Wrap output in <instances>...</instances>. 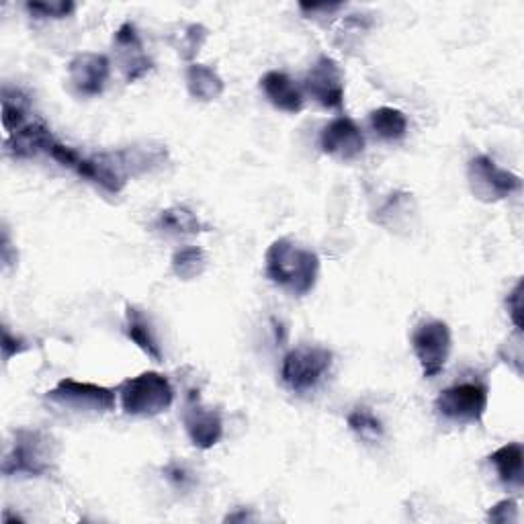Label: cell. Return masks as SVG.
<instances>
[{"label": "cell", "mask_w": 524, "mask_h": 524, "mask_svg": "<svg viewBox=\"0 0 524 524\" xmlns=\"http://www.w3.org/2000/svg\"><path fill=\"white\" fill-rule=\"evenodd\" d=\"M348 426L353 432H357L361 439H381L383 436V424L381 420L369 410V408H355L346 418Z\"/></svg>", "instance_id": "22"}, {"label": "cell", "mask_w": 524, "mask_h": 524, "mask_svg": "<svg viewBox=\"0 0 524 524\" xmlns=\"http://www.w3.org/2000/svg\"><path fill=\"white\" fill-rule=\"evenodd\" d=\"M522 457L524 453L520 443H508L490 455V463L496 467V473L504 486L522 488Z\"/></svg>", "instance_id": "17"}, {"label": "cell", "mask_w": 524, "mask_h": 524, "mask_svg": "<svg viewBox=\"0 0 524 524\" xmlns=\"http://www.w3.org/2000/svg\"><path fill=\"white\" fill-rule=\"evenodd\" d=\"M488 398L490 389L486 383L465 381L443 389L434 402V408L449 422L477 424L482 422L488 410Z\"/></svg>", "instance_id": "5"}, {"label": "cell", "mask_w": 524, "mask_h": 524, "mask_svg": "<svg viewBox=\"0 0 524 524\" xmlns=\"http://www.w3.org/2000/svg\"><path fill=\"white\" fill-rule=\"evenodd\" d=\"M185 430L197 449H213L224 436L222 414L217 410L205 408L199 400H191V404L185 410Z\"/></svg>", "instance_id": "12"}, {"label": "cell", "mask_w": 524, "mask_h": 524, "mask_svg": "<svg viewBox=\"0 0 524 524\" xmlns=\"http://www.w3.org/2000/svg\"><path fill=\"white\" fill-rule=\"evenodd\" d=\"M27 351V344L23 338H17L9 332V328L3 330V355H5V361H11L15 355Z\"/></svg>", "instance_id": "28"}, {"label": "cell", "mask_w": 524, "mask_h": 524, "mask_svg": "<svg viewBox=\"0 0 524 524\" xmlns=\"http://www.w3.org/2000/svg\"><path fill=\"white\" fill-rule=\"evenodd\" d=\"M125 336L154 363H162L164 353L152 328V322L140 308H136V305H127L125 308Z\"/></svg>", "instance_id": "14"}, {"label": "cell", "mask_w": 524, "mask_h": 524, "mask_svg": "<svg viewBox=\"0 0 524 524\" xmlns=\"http://www.w3.org/2000/svg\"><path fill=\"white\" fill-rule=\"evenodd\" d=\"M260 89L269 99V103L285 113H299L303 109V91L301 86L285 72L271 70L260 78Z\"/></svg>", "instance_id": "13"}, {"label": "cell", "mask_w": 524, "mask_h": 524, "mask_svg": "<svg viewBox=\"0 0 524 524\" xmlns=\"http://www.w3.org/2000/svg\"><path fill=\"white\" fill-rule=\"evenodd\" d=\"M488 518L492 522H516L518 520V504L514 500H502L490 508Z\"/></svg>", "instance_id": "26"}, {"label": "cell", "mask_w": 524, "mask_h": 524, "mask_svg": "<svg viewBox=\"0 0 524 524\" xmlns=\"http://www.w3.org/2000/svg\"><path fill=\"white\" fill-rule=\"evenodd\" d=\"M54 451L52 439L39 430H19L11 453L3 463L5 475L41 477L52 471Z\"/></svg>", "instance_id": "4"}, {"label": "cell", "mask_w": 524, "mask_h": 524, "mask_svg": "<svg viewBox=\"0 0 524 524\" xmlns=\"http://www.w3.org/2000/svg\"><path fill=\"white\" fill-rule=\"evenodd\" d=\"M187 89L199 101H215L226 91L222 76L205 64H191L187 68Z\"/></svg>", "instance_id": "16"}, {"label": "cell", "mask_w": 524, "mask_h": 524, "mask_svg": "<svg viewBox=\"0 0 524 524\" xmlns=\"http://www.w3.org/2000/svg\"><path fill=\"white\" fill-rule=\"evenodd\" d=\"M205 269H207V254L197 246L183 248L172 256V271L183 281H193L201 277Z\"/></svg>", "instance_id": "20"}, {"label": "cell", "mask_w": 524, "mask_h": 524, "mask_svg": "<svg viewBox=\"0 0 524 524\" xmlns=\"http://www.w3.org/2000/svg\"><path fill=\"white\" fill-rule=\"evenodd\" d=\"M111 76V62L103 54L84 52L68 64V78L74 91L84 97H97L105 91Z\"/></svg>", "instance_id": "11"}, {"label": "cell", "mask_w": 524, "mask_h": 524, "mask_svg": "<svg viewBox=\"0 0 524 524\" xmlns=\"http://www.w3.org/2000/svg\"><path fill=\"white\" fill-rule=\"evenodd\" d=\"M48 402L72 408L76 412H93L103 414L115 410V391L97 383L76 381V379H62L46 396Z\"/></svg>", "instance_id": "7"}, {"label": "cell", "mask_w": 524, "mask_h": 524, "mask_svg": "<svg viewBox=\"0 0 524 524\" xmlns=\"http://www.w3.org/2000/svg\"><path fill=\"white\" fill-rule=\"evenodd\" d=\"M412 348L426 379L441 375L453 348L449 324L443 320H428L418 324L412 332Z\"/></svg>", "instance_id": "6"}, {"label": "cell", "mask_w": 524, "mask_h": 524, "mask_svg": "<svg viewBox=\"0 0 524 524\" xmlns=\"http://www.w3.org/2000/svg\"><path fill=\"white\" fill-rule=\"evenodd\" d=\"M265 275L283 291L303 297L308 295L320 275V258L314 250L289 238L275 240L265 254Z\"/></svg>", "instance_id": "1"}, {"label": "cell", "mask_w": 524, "mask_h": 524, "mask_svg": "<svg viewBox=\"0 0 524 524\" xmlns=\"http://www.w3.org/2000/svg\"><path fill=\"white\" fill-rule=\"evenodd\" d=\"M375 136L385 142H398L408 134V117L393 107H379L369 117Z\"/></svg>", "instance_id": "19"}, {"label": "cell", "mask_w": 524, "mask_h": 524, "mask_svg": "<svg viewBox=\"0 0 524 524\" xmlns=\"http://www.w3.org/2000/svg\"><path fill=\"white\" fill-rule=\"evenodd\" d=\"M164 475L168 482L174 486V488H181V490H187L193 486L195 479L191 477V473L187 471V467L179 465V463H170L164 467Z\"/></svg>", "instance_id": "25"}, {"label": "cell", "mask_w": 524, "mask_h": 524, "mask_svg": "<svg viewBox=\"0 0 524 524\" xmlns=\"http://www.w3.org/2000/svg\"><path fill=\"white\" fill-rule=\"evenodd\" d=\"M508 312L516 326V330H522V283H516L514 291L508 295Z\"/></svg>", "instance_id": "27"}, {"label": "cell", "mask_w": 524, "mask_h": 524, "mask_svg": "<svg viewBox=\"0 0 524 524\" xmlns=\"http://www.w3.org/2000/svg\"><path fill=\"white\" fill-rule=\"evenodd\" d=\"M320 148L338 160H355L365 150L363 129L351 117H336L322 129Z\"/></svg>", "instance_id": "10"}, {"label": "cell", "mask_w": 524, "mask_h": 524, "mask_svg": "<svg viewBox=\"0 0 524 524\" xmlns=\"http://www.w3.org/2000/svg\"><path fill=\"white\" fill-rule=\"evenodd\" d=\"M207 39V29L201 25H189L183 33H181V41H179V52L183 58L191 60L193 56L199 54L201 46Z\"/></svg>", "instance_id": "24"}, {"label": "cell", "mask_w": 524, "mask_h": 524, "mask_svg": "<svg viewBox=\"0 0 524 524\" xmlns=\"http://www.w3.org/2000/svg\"><path fill=\"white\" fill-rule=\"evenodd\" d=\"M467 179L471 193L479 201H502L520 189V177L500 168L490 156H475L467 164Z\"/></svg>", "instance_id": "8"}, {"label": "cell", "mask_w": 524, "mask_h": 524, "mask_svg": "<svg viewBox=\"0 0 524 524\" xmlns=\"http://www.w3.org/2000/svg\"><path fill=\"white\" fill-rule=\"evenodd\" d=\"M156 228L164 234H174V236H195L203 232V224L199 222V217L185 205H174L164 209L158 215Z\"/></svg>", "instance_id": "18"}, {"label": "cell", "mask_w": 524, "mask_h": 524, "mask_svg": "<svg viewBox=\"0 0 524 524\" xmlns=\"http://www.w3.org/2000/svg\"><path fill=\"white\" fill-rule=\"evenodd\" d=\"M29 123V101L17 89H5L3 93V125L11 136Z\"/></svg>", "instance_id": "21"}, {"label": "cell", "mask_w": 524, "mask_h": 524, "mask_svg": "<svg viewBox=\"0 0 524 524\" xmlns=\"http://www.w3.org/2000/svg\"><path fill=\"white\" fill-rule=\"evenodd\" d=\"M334 355L322 346H297L289 351L281 365L283 383L295 393H308L326 377Z\"/></svg>", "instance_id": "3"}, {"label": "cell", "mask_w": 524, "mask_h": 524, "mask_svg": "<svg viewBox=\"0 0 524 524\" xmlns=\"http://www.w3.org/2000/svg\"><path fill=\"white\" fill-rule=\"evenodd\" d=\"M27 11L41 19H64L76 11V5L70 0H52V3H27Z\"/></svg>", "instance_id": "23"}, {"label": "cell", "mask_w": 524, "mask_h": 524, "mask_svg": "<svg viewBox=\"0 0 524 524\" xmlns=\"http://www.w3.org/2000/svg\"><path fill=\"white\" fill-rule=\"evenodd\" d=\"M117 393L127 416L154 418L166 412L174 402V389L170 381L156 371H146L138 377L125 379L117 387Z\"/></svg>", "instance_id": "2"}, {"label": "cell", "mask_w": 524, "mask_h": 524, "mask_svg": "<svg viewBox=\"0 0 524 524\" xmlns=\"http://www.w3.org/2000/svg\"><path fill=\"white\" fill-rule=\"evenodd\" d=\"M54 142L48 125L43 121H29L15 134H11L5 142V148L15 158H31L39 152H46Z\"/></svg>", "instance_id": "15"}, {"label": "cell", "mask_w": 524, "mask_h": 524, "mask_svg": "<svg viewBox=\"0 0 524 524\" xmlns=\"http://www.w3.org/2000/svg\"><path fill=\"white\" fill-rule=\"evenodd\" d=\"M303 89L324 109L340 111L344 105L342 70L328 56H322L314 62V66L308 70V74H305Z\"/></svg>", "instance_id": "9"}]
</instances>
